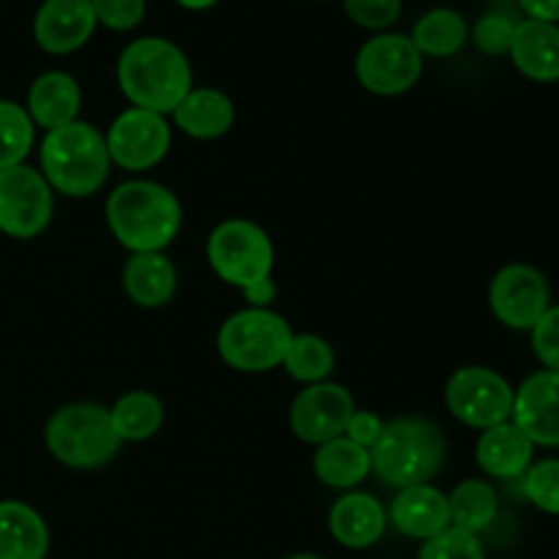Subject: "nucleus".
Masks as SVG:
<instances>
[{"instance_id":"nucleus-1","label":"nucleus","mask_w":559,"mask_h":559,"mask_svg":"<svg viewBox=\"0 0 559 559\" xmlns=\"http://www.w3.org/2000/svg\"><path fill=\"white\" fill-rule=\"evenodd\" d=\"M118 85L131 107L173 115L191 91V63L169 38H136L118 58Z\"/></svg>"},{"instance_id":"nucleus-2","label":"nucleus","mask_w":559,"mask_h":559,"mask_svg":"<svg viewBox=\"0 0 559 559\" xmlns=\"http://www.w3.org/2000/svg\"><path fill=\"white\" fill-rule=\"evenodd\" d=\"M107 224L131 254L164 251L180 233L183 211L167 186L153 180H126L109 194Z\"/></svg>"},{"instance_id":"nucleus-3","label":"nucleus","mask_w":559,"mask_h":559,"mask_svg":"<svg viewBox=\"0 0 559 559\" xmlns=\"http://www.w3.org/2000/svg\"><path fill=\"white\" fill-rule=\"evenodd\" d=\"M445 435L426 418H396L382 426V435L369 448L371 473L391 489L429 484L445 462Z\"/></svg>"},{"instance_id":"nucleus-4","label":"nucleus","mask_w":559,"mask_h":559,"mask_svg":"<svg viewBox=\"0 0 559 559\" xmlns=\"http://www.w3.org/2000/svg\"><path fill=\"white\" fill-rule=\"evenodd\" d=\"M38 158L49 189L71 200L96 194L107 183L112 167L104 134L85 120L47 131Z\"/></svg>"},{"instance_id":"nucleus-5","label":"nucleus","mask_w":559,"mask_h":559,"mask_svg":"<svg viewBox=\"0 0 559 559\" xmlns=\"http://www.w3.org/2000/svg\"><path fill=\"white\" fill-rule=\"evenodd\" d=\"M44 442L55 462L71 469H98L112 462L120 451L107 407L91 402L66 404L55 409L44 429Z\"/></svg>"},{"instance_id":"nucleus-6","label":"nucleus","mask_w":559,"mask_h":559,"mask_svg":"<svg viewBox=\"0 0 559 559\" xmlns=\"http://www.w3.org/2000/svg\"><path fill=\"white\" fill-rule=\"evenodd\" d=\"M293 328L271 309H243L227 317L218 331V355L224 364L243 374H265L284 364Z\"/></svg>"},{"instance_id":"nucleus-7","label":"nucleus","mask_w":559,"mask_h":559,"mask_svg":"<svg viewBox=\"0 0 559 559\" xmlns=\"http://www.w3.org/2000/svg\"><path fill=\"white\" fill-rule=\"evenodd\" d=\"M207 262L213 273L229 287L246 289L271 278L276 251L260 224L249 218H227L207 235Z\"/></svg>"},{"instance_id":"nucleus-8","label":"nucleus","mask_w":559,"mask_h":559,"mask_svg":"<svg viewBox=\"0 0 559 559\" xmlns=\"http://www.w3.org/2000/svg\"><path fill=\"white\" fill-rule=\"evenodd\" d=\"M424 74V55L402 33H377L355 58V76L374 96H402Z\"/></svg>"},{"instance_id":"nucleus-9","label":"nucleus","mask_w":559,"mask_h":559,"mask_svg":"<svg viewBox=\"0 0 559 559\" xmlns=\"http://www.w3.org/2000/svg\"><path fill=\"white\" fill-rule=\"evenodd\" d=\"M513 388L502 374L486 366H464L448 380L445 404L456 420L469 429H491L513 413Z\"/></svg>"},{"instance_id":"nucleus-10","label":"nucleus","mask_w":559,"mask_h":559,"mask_svg":"<svg viewBox=\"0 0 559 559\" xmlns=\"http://www.w3.org/2000/svg\"><path fill=\"white\" fill-rule=\"evenodd\" d=\"M52 189L38 169H0V233L9 238H36L52 222Z\"/></svg>"},{"instance_id":"nucleus-11","label":"nucleus","mask_w":559,"mask_h":559,"mask_svg":"<svg viewBox=\"0 0 559 559\" xmlns=\"http://www.w3.org/2000/svg\"><path fill=\"white\" fill-rule=\"evenodd\" d=\"M104 142H107L109 162L129 173H145L164 162L169 153L173 129H169L167 115L131 107L112 120Z\"/></svg>"},{"instance_id":"nucleus-12","label":"nucleus","mask_w":559,"mask_h":559,"mask_svg":"<svg viewBox=\"0 0 559 559\" xmlns=\"http://www.w3.org/2000/svg\"><path fill=\"white\" fill-rule=\"evenodd\" d=\"M491 314L511 331H533L551 306V289L544 273L533 265H506L489 287Z\"/></svg>"},{"instance_id":"nucleus-13","label":"nucleus","mask_w":559,"mask_h":559,"mask_svg":"<svg viewBox=\"0 0 559 559\" xmlns=\"http://www.w3.org/2000/svg\"><path fill=\"white\" fill-rule=\"evenodd\" d=\"M355 413L353 393L336 382H317L306 385L289 407V426L300 442L322 445L336 437H344L349 418Z\"/></svg>"},{"instance_id":"nucleus-14","label":"nucleus","mask_w":559,"mask_h":559,"mask_svg":"<svg viewBox=\"0 0 559 559\" xmlns=\"http://www.w3.org/2000/svg\"><path fill=\"white\" fill-rule=\"evenodd\" d=\"M511 420L533 445L559 448V371H535L513 393Z\"/></svg>"},{"instance_id":"nucleus-15","label":"nucleus","mask_w":559,"mask_h":559,"mask_svg":"<svg viewBox=\"0 0 559 559\" xmlns=\"http://www.w3.org/2000/svg\"><path fill=\"white\" fill-rule=\"evenodd\" d=\"M91 0H44L33 20V38L49 55H71L96 31Z\"/></svg>"},{"instance_id":"nucleus-16","label":"nucleus","mask_w":559,"mask_h":559,"mask_svg":"<svg viewBox=\"0 0 559 559\" xmlns=\"http://www.w3.org/2000/svg\"><path fill=\"white\" fill-rule=\"evenodd\" d=\"M388 522L402 535L415 540H429L451 527V506L448 495L431 484L399 489L388 508Z\"/></svg>"},{"instance_id":"nucleus-17","label":"nucleus","mask_w":559,"mask_h":559,"mask_svg":"<svg viewBox=\"0 0 559 559\" xmlns=\"http://www.w3.org/2000/svg\"><path fill=\"white\" fill-rule=\"evenodd\" d=\"M328 527L336 544L347 549H369L385 535L388 511L377 497L366 491H349L333 502Z\"/></svg>"},{"instance_id":"nucleus-18","label":"nucleus","mask_w":559,"mask_h":559,"mask_svg":"<svg viewBox=\"0 0 559 559\" xmlns=\"http://www.w3.org/2000/svg\"><path fill=\"white\" fill-rule=\"evenodd\" d=\"M535 445L530 437L519 429L513 420H506L500 426H491L480 435L478 445H475V459L478 467L491 478L513 480L522 478L530 467H533Z\"/></svg>"},{"instance_id":"nucleus-19","label":"nucleus","mask_w":559,"mask_h":559,"mask_svg":"<svg viewBox=\"0 0 559 559\" xmlns=\"http://www.w3.org/2000/svg\"><path fill=\"white\" fill-rule=\"evenodd\" d=\"M175 129L191 140H218L235 123V104L216 87H191L173 109Z\"/></svg>"},{"instance_id":"nucleus-20","label":"nucleus","mask_w":559,"mask_h":559,"mask_svg":"<svg viewBox=\"0 0 559 559\" xmlns=\"http://www.w3.org/2000/svg\"><path fill=\"white\" fill-rule=\"evenodd\" d=\"M82 107V91L76 80L66 71H47V74L36 76V82L27 91V115H31L33 126L41 129H63V126L80 120Z\"/></svg>"},{"instance_id":"nucleus-21","label":"nucleus","mask_w":559,"mask_h":559,"mask_svg":"<svg viewBox=\"0 0 559 559\" xmlns=\"http://www.w3.org/2000/svg\"><path fill=\"white\" fill-rule=\"evenodd\" d=\"M511 60L527 80H559V25L540 20H522L511 41Z\"/></svg>"},{"instance_id":"nucleus-22","label":"nucleus","mask_w":559,"mask_h":559,"mask_svg":"<svg viewBox=\"0 0 559 559\" xmlns=\"http://www.w3.org/2000/svg\"><path fill=\"white\" fill-rule=\"evenodd\" d=\"M49 530L36 508L20 500L0 502V559H44Z\"/></svg>"},{"instance_id":"nucleus-23","label":"nucleus","mask_w":559,"mask_h":559,"mask_svg":"<svg viewBox=\"0 0 559 559\" xmlns=\"http://www.w3.org/2000/svg\"><path fill=\"white\" fill-rule=\"evenodd\" d=\"M178 287V271L164 257V251L153 254H131L123 267V289L142 309H162L173 300Z\"/></svg>"},{"instance_id":"nucleus-24","label":"nucleus","mask_w":559,"mask_h":559,"mask_svg":"<svg viewBox=\"0 0 559 559\" xmlns=\"http://www.w3.org/2000/svg\"><path fill=\"white\" fill-rule=\"evenodd\" d=\"M369 473L371 456L358 442L347 440V437H336V440L317 445L314 475L320 478V484L347 491L355 489L360 480H366Z\"/></svg>"},{"instance_id":"nucleus-25","label":"nucleus","mask_w":559,"mask_h":559,"mask_svg":"<svg viewBox=\"0 0 559 559\" xmlns=\"http://www.w3.org/2000/svg\"><path fill=\"white\" fill-rule=\"evenodd\" d=\"M409 38L424 58H453L467 44L469 25L459 11L431 9L420 16Z\"/></svg>"},{"instance_id":"nucleus-26","label":"nucleus","mask_w":559,"mask_h":559,"mask_svg":"<svg viewBox=\"0 0 559 559\" xmlns=\"http://www.w3.org/2000/svg\"><path fill=\"white\" fill-rule=\"evenodd\" d=\"M448 506H451V527L473 535L489 527L500 511L495 486L484 478H467L453 486V491L448 495Z\"/></svg>"},{"instance_id":"nucleus-27","label":"nucleus","mask_w":559,"mask_h":559,"mask_svg":"<svg viewBox=\"0 0 559 559\" xmlns=\"http://www.w3.org/2000/svg\"><path fill=\"white\" fill-rule=\"evenodd\" d=\"M109 418L120 442H145L162 429L164 407L153 393L129 391L109 407Z\"/></svg>"},{"instance_id":"nucleus-28","label":"nucleus","mask_w":559,"mask_h":559,"mask_svg":"<svg viewBox=\"0 0 559 559\" xmlns=\"http://www.w3.org/2000/svg\"><path fill=\"white\" fill-rule=\"evenodd\" d=\"M282 366L293 380L304 382V385H317V382H325L331 377L333 366H336V355H333V347L322 336L295 333Z\"/></svg>"},{"instance_id":"nucleus-29","label":"nucleus","mask_w":559,"mask_h":559,"mask_svg":"<svg viewBox=\"0 0 559 559\" xmlns=\"http://www.w3.org/2000/svg\"><path fill=\"white\" fill-rule=\"evenodd\" d=\"M36 142V126L25 107L16 102H0V169L25 164Z\"/></svg>"},{"instance_id":"nucleus-30","label":"nucleus","mask_w":559,"mask_h":559,"mask_svg":"<svg viewBox=\"0 0 559 559\" xmlns=\"http://www.w3.org/2000/svg\"><path fill=\"white\" fill-rule=\"evenodd\" d=\"M522 20H516L513 11H508V5L502 9H491L475 22L473 33V41L475 47L480 49L484 55H508L511 52V41H513V33H516V25Z\"/></svg>"},{"instance_id":"nucleus-31","label":"nucleus","mask_w":559,"mask_h":559,"mask_svg":"<svg viewBox=\"0 0 559 559\" xmlns=\"http://www.w3.org/2000/svg\"><path fill=\"white\" fill-rule=\"evenodd\" d=\"M522 491L535 508L551 513V516H559V459H546V462L533 464L522 475Z\"/></svg>"},{"instance_id":"nucleus-32","label":"nucleus","mask_w":559,"mask_h":559,"mask_svg":"<svg viewBox=\"0 0 559 559\" xmlns=\"http://www.w3.org/2000/svg\"><path fill=\"white\" fill-rule=\"evenodd\" d=\"M418 559H486L478 535L464 533L459 527H448L435 538L424 540Z\"/></svg>"},{"instance_id":"nucleus-33","label":"nucleus","mask_w":559,"mask_h":559,"mask_svg":"<svg viewBox=\"0 0 559 559\" xmlns=\"http://www.w3.org/2000/svg\"><path fill=\"white\" fill-rule=\"evenodd\" d=\"M344 14L366 31L385 33L402 16V0H342Z\"/></svg>"},{"instance_id":"nucleus-34","label":"nucleus","mask_w":559,"mask_h":559,"mask_svg":"<svg viewBox=\"0 0 559 559\" xmlns=\"http://www.w3.org/2000/svg\"><path fill=\"white\" fill-rule=\"evenodd\" d=\"M98 25L109 31H134L145 20V0H91Z\"/></svg>"},{"instance_id":"nucleus-35","label":"nucleus","mask_w":559,"mask_h":559,"mask_svg":"<svg viewBox=\"0 0 559 559\" xmlns=\"http://www.w3.org/2000/svg\"><path fill=\"white\" fill-rule=\"evenodd\" d=\"M533 349L549 371H559V306H549L533 328Z\"/></svg>"},{"instance_id":"nucleus-36","label":"nucleus","mask_w":559,"mask_h":559,"mask_svg":"<svg viewBox=\"0 0 559 559\" xmlns=\"http://www.w3.org/2000/svg\"><path fill=\"white\" fill-rule=\"evenodd\" d=\"M382 426H385V420H382L377 413H371V409H355L353 418H349V424H347V431H344V437L353 442H358L360 448H366V451H369V448L377 442V437L382 435Z\"/></svg>"},{"instance_id":"nucleus-37","label":"nucleus","mask_w":559,"mask_h":559,"mask_svg":"<svg viewBox=\"0 0 559 559\" xmlns=\"http://www.w3.org/2000/svg\"><path fill=\"white\" fill-rule=\"evenodd\" d=\"M240 293H243L249 309H267V306L276 300L278 289H276V282H273V276H271V278H262V282L251 284V287L240 289Z\"/></svg>"},{"instance_id":"nucleus-38","label":"nucleus","mask_w":559,"mask_h":559,"mask_svg":"<svg viewBox=\"0 0 559 559\" xmlns=\"http://www.w3.org/2000/svg\"><path fill=\"white\" fill-rule=\"evenodd\" d=\"M519 9L527 14V20L559 25V0H519Z\"/></svg>"},{"instance_id":"nucleus-39","label":"nucleus","mask_w":559,"mask_h":559,"mask_svg":"<svg viewBox=\"0 0 559 559\" xmlns=\"http://www.w3.org/2000/svg\"><path fill=\"white\" fill-rule=\"evenodd\" d=\"M180 9H189V11H207L218 3V0H175Z\"/></svg>"},{"instance_id":"nucleus-40","label":"nucleus","mask_w":559,"mask_h":559,"mask_svg":"<svg viewBox=\"0 0 559 559\" xmlns=\"http://www.w3.org/2000/svg\"><path fill=\"white\" fill-rule=\"evenodd\" d=\"M287 559H322V557L309 555V551H304V555H293V557H287Z\"/></svg>"},{"instance_id":"nucleus-41","label":"nucleus","mask_w":559,"mask_h":559,"mask_svg":"<svg viewBox=\"0 0 559 559\" xmlns=\"http://www.w3.org/2000/svg\"><path fill=\"white\" fill-rule=\"evenodd\" d=\"M489 3H495V5H508V3H511V0H489Z\"/></svg>"}]
</instances>
